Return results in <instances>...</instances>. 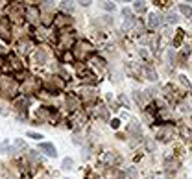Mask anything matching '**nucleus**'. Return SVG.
Instances as JSON below:
<instances>
[{
    "instance_id": "obj_1",
    "label": "nucleus",
    "mask_w": 192,
    "mask_h": 179,
    "mask_svg": "<svg viewBox=\"0 0 192 179\" xmlns=\"http://www.w3.org/2000/svg\"><path fill=\"white\" fill-rule=\"evenodd\" d=\"M41 150L45 152V153H46L48 157H56V155H57L56 148H54V146H52V144H48V142H45V144H41Z\"/></svg>"
},
{
    "instance_id": "obj_2",
    "label": "nucleus",
    "mask_w": 192,
    "mask_h": 179,
    "mask_svg": "<svg viewBox=\"0 0 192 179\" xmlns=\"http://www.w3.org/2000/svg\"><path fill=\"white\" fill-rule=\"evenodd\" d=\"M159 24H161V17H159V15H152L150 17V28H157Z\"/></svg>"
},
{
    "instance_id": "obj_3",
    "label": "nucleus",
    "mask_w": 192,
    "mask_h": 179,
    "mask_svg": "<svg viewBox=\"0 0 192 179\" xmlns=\"http://www.w3.org/2000/svg\"><path fill=\"white\" fill-rule=\"evenodd\" d=\"M146 68V74H148V79H157V76H155V70L150 67V65H146L144 67Z\"/></svg>"
},
{
    "instance_id": "obj_4",
    "label": "nucleus",
    "mask_w": 192,
    "mask_h": 179,
    "mask_svg": "<svg viewBox=\"0 0 192 179\" xmlns=\"http://www.w3.org/2000/svg\"><path fill=\"white\" fill-rule=\"evenodd\" d=\"M179 9H181V13H183V15H188V17L192 15V7H190V6H187V4H181V6H179Z\"/></svg>"
},
{
    "instance_id": "obj_5",
    "label": "nucleus",
    "mask_w": 192,
    "mask_h": 179,
    "mask_svg": "<svg viewBox=\"0 0 192 179\" xmlns=\"http://www.w3.org/2000/svg\"><path fill=\"white\" fill-rule=\"evenodd\" d=\"M135 11H142V9H144V2H135Z\"/></svg>"
},
{
    "instance_id": "obj_6",
    "label": "nucleus",
    "mask_w": 192,
    "mask_h": 179,
    "mask_svg": "<svg viewBox=\"0 0 192 179\" xmlns=\"http://www.w3.org/2000/svg\"><path fill=\"white\" fill-rule=\"evenodd\" d=\"M168 22H172V24H176V22H177V17H176L174 13H170V15H168Z\"/></svg>"
},
{
    "instance_id": "obj_7",
    "label": "nucleus",
    "mask_w": 192,
    "mask_h": 179,
    "mask_svg": "<svg viewBox=\"0 0 192 179\" xmlns=\"http://www.w3.org/2000/svg\"><path fill=\"white\" fill-rule=\"evenodd\" d=\"M63 168H72V159H65V161H63Z\"/></svg>"
},
{
    "instance_id": "obj_8",
    "label": "nucleus",
    "mask_w": 192,
    "mask_h": 179,
    "mask_svg": "<svg viewBox=\"0 0 192 179\" xmlns=\"http://www.w3.org/2000/svg\"><path fill=\"white\" fill-rule=\"evenodd\" d=\"M103 7L111 11V9H115V4H113V2H103Z\"/></svg>"
},
{
    "instance_id": "obj_9",
    "label": "nucleus",
    "mask_w": 192,
    "mask_h": 179,
    "mask_svg": "<svg viewBox=\"0 0 192 179\" xmlns=\"http://www.w3.org/2000/svg\"><path fill=\"white\" fill-rule=\"evenodd\" d=\"M28 137H31V139H35V140H39L42 135H39V133H28Z\"/></svg>"
}]
</instances>
